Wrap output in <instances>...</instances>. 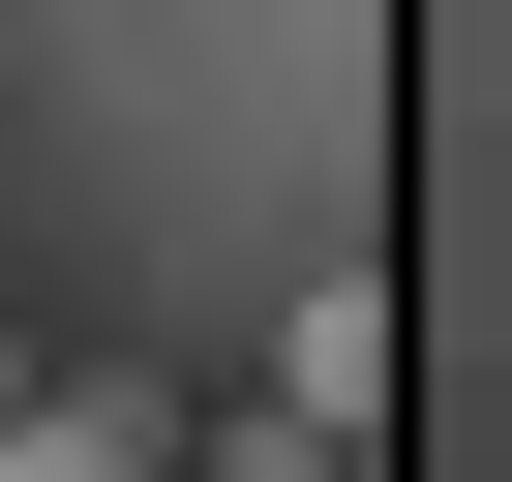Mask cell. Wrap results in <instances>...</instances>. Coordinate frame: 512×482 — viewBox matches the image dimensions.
Here are the masks:
<instances>
[{
  "label": "cell",
  "instance_id": "cell-3",
  "mask_svg": "<svg viewBox=\"0 0 512 482\" xmlns=\"http://www.w3.org/2000/svg\"><path fill=\"white\" fill-rule=\"evenodd\" d=\"M181 482H362L332 422H181Z\"/></svg>",
  "mask_w": 512,
  "mask_h": 482
},
{
  "label": "cell",
  "instance_id": "cell-2",
  "mask_svg": "<svg viewBox=\"0 0 512 482\" xmlns=\"http://www.w3.org/2000/svg\"><path fill=\"white\" fill-rule=\"evenodd\" d=\"M0 482H181L151 392H0Z\"/></svg>",
  "mask_w": 512,
  "mask_h": 482
},
{
  "label": "cell",
  "instance_id": "cell-1",
  "mask_svg": "<svg viewBox=\"0 0 512 482\" xmlns=\"http://www.w3.org/2000/svg\"><path fill=\"white\" fill-rule=\"evenodd\" d=\"M272 422H332V452H392V272H332V302H302V362H272Z\"/></svg>",
  "mask_w": 512,
  "mask_h": 482
}]
</instances>
